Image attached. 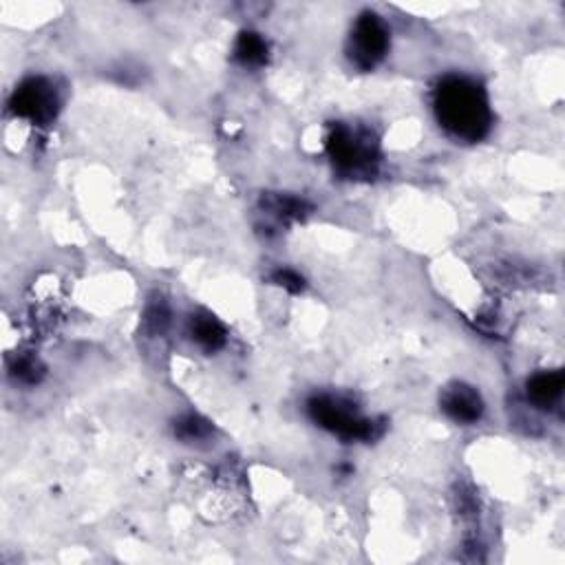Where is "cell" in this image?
I'll use <instances>...</instances> for the list:
<instances>
[{"label": "cell", "mask_w": 565, "mask_h": 565, "mask_svg": "<svg viewBox=\"0 0 565 565\" xmlns=\"http://www.w3.org/2000/svg\"><path fill=\"white\" fill-rule=\"evenodd\" d=\"M433 113L453 140L475 144L493 129V109L486 89L468 76L440 78L433 87Z\"/></svg>", "instance_id": "6da1fadb"}, {"label": "cell", "mask_w": 565, "mask_h": 565, "mask_svg": "<svg viewBox=\"0 0 565 565\" xmlns=\"http://www.w3.org/2000/svg\"><path fill=\"white\" fill-rule=\"evenodd\" d=\"M327 155L343 179H371L380 166V144L371 129L338 122L327 137Z\"/></svg>", "instance_id": "7a4b0ae2"}, {"label": "cell", "mask_w": 565, "mask_h": 565, "mask_svg": "<svg viewBox=\"0 0 565 565\" xmlns=\"http://www.w3.org/2000/svg\"><path fill=\"white\" fill-rule=\"evenodd\" d=\"M307 415L316 426L345 442H373L385 431L378 420L362 415L354 400L338 393H316L307 400Z\"/></svg>", "instance_id": "3957f363"}, {"label": "cell", "mask_w": 565, "mask_h": 565, "mask_svg": "<svg viewBox=\"0 0 565 565\" xmlns=\"http://www.w3.org/2000/svg\"><path fill=\"white\" fill-rule=\"evenodd\" d=\"M391 34L376 12H362L347 38V58L360 71H373L387 58Z\"/></svg>", "instance_id": "277c9868"}, {"label": "cell", "mask_w": 565, "mask_h": 565, "mask_svg": "<svg viewBox=\"0 0 565 565\" xmlns=\"http://www.w3.org/2000/svg\"><path fill=\"white\" fill-rule=\"evenodd\" d=\"M7 106L20 120L47 126L58 117L62 98L56 82L45 76H31L18 84Z\"/></svg>", "instance_id": "5b68a950"}, {"label": "cell", "mask_w": 565, "mask_h": 565, "mask_svg": "<svg viewBox=\"0 0 565 565\" xmlns=\"http://www.w3.org/2000/svg\"><path fill=\"white\" fill-rule=\"evenodd\" d=\"M440 409L455 424H477L484 415L482 393L466 382H453L442 391Z\"/></svg>", "instance_id": "8992f818"}, {"label": "cell", "mask_w": 565, "mask_h": 565, "mask_svg": "<svg viewBox=\"0 0 565 565\" xmlns=\"http://www.w3.org/2000/svg\"><path fill=\"white\" fill-rule=\"evenodd\" d=\"M309 201L294 195H265L261 199V215L270 219L274 226H292L312 215Z\"/></svg>", "instance_id": "52a82bcc"}, {"label": "cell", "mask_w": 565, "mask_h": 565, "mask_svg": "<svg viewBox=\"0 0 565 565\" xmlns=\"http://www.w3.org/2000/svg\"><path fill=\"white\" fill-rule=\"evenodd\" d=\"M565 376L561 369L554 371H539L526 382V396L532 407L548 411L557 404L563 396Z\"/></svg>", "instance_id": "ba28073f"}, {"label": "cell", "mask_w": 565, "mask_h": 565, "mask_svg": "<svg viewBox=\"0 0 565 565\" xmlns=\"http://www.w3.org/2000/svg\"><path fill=\"white\" fill-rule=\"evenodd\" d=\"M188 334L193 338V343L208 351V354H215V351L223 349L228 343L226 327H223L219 318H215L210 312H197L190 316Z\"/></svg>", "instance_id": "9c48e42d"}, {"label": "cell", "mask_w": 565, "mask_h": 565, "mask_svg": "<svg viewBox=\"0 0 565 565\" xmlns=\"http://www.w3.org/2000/svg\"><path fill=\"white\" fill-rule=\"evenodd\" d=\"M234 60L239 62L241 67L248 69H257L263 67L265 62L270 58V45L259 31H250L245 29L239 34V38L234 40V49H232Z\"/></svg>", "instance_id": "30bf717a"}, {"label": "cell", "mask_w": 565, "mask_h": 565, "mask_svg": "<svg viewBox=\"0 0 565 565\" xmlns=\"http://www.w3.org/2000/svg\"><path fill=\"white\" fill-rule=\"evenodd\" d=\"M173 433L177 440L184 444H201V442H208L210 437L215 435V429H212V424L201 418V415L186 413L175 420Z\"/></svg>", "instance_id": "8fae6325"}, {"label": "cell", "mask_w": 565, "mask_h": 565, "mask_svg": "<svg viewBox=\"0 0 565 565\" xmlns=\"http://www.w3.org/2000/svg\"><path fill=\"white\" fill-rule=\"evenodd\" d=\"M173 321V314H170V305L162 294H153L151 301L146 303L144 309V329L146 334L151 336H164Z\"/></svg>", "instance_id": "7c38bea8"}, {"label": "cell", "mask_w": 565, "mask_h": 565, "mask_svg": "<svg viewBox=\"0 0 565 565\" xmlns=\"http://www.w3.org/2000/svg\"><path fill=\"white\" fill-rule=\"evenodd\" d=\"M9 373H12V378L20 382V385H38L45 378V365L36 356L23 354L9 362Z\"/></svg>", "instance_id": "4fadbf2b"}, {"label": "cell", "mask_w": 565, "mask_h": 565, "mask_svg": "<svg viewBox=\"0 0 565 565\" xmlns=\"http://www.w3.org/2000/svg\"><path fill=\"white\" fill-rule=\"evenodd\" d=\"M272 283H276L279 287H283L285 292L290 294H301L305 290V279L296 270L290 268H281L272 274Z\"/></svg>", "instance_id": "5bb4252c"}]
</instances>
